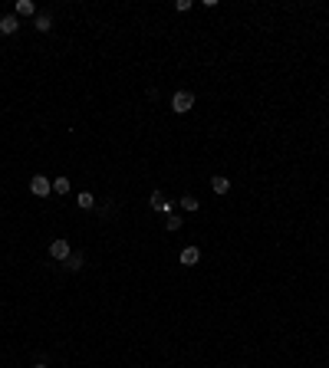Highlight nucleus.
Returning a JSON list of instances; mask_svg holds the SVG:
<instances>
[{"instance_id": "1", "label": "nucleus", "mask_w": 329, "mask_h": 368, "mask_svg": "<svg viewBox=\"0 0 329 368\" xmlns=\"http://www.w3.org/2000/svg\"><path fill=\"white\" fill-rule=\"evenodd\" d=\"M191 105H194V96H191L188 89H181V92H175V96H171V109H175L178 115L191 112Z\"/></svg>"}, {"instance_id": "2", "label": "nucleus", "mask_w": 329, "mask_h": 368, "mask_svg": "<svg viewBox=\"0 0 329 368\" xmlns=\"http://www.w3.org/2000/svg\"><path fill=\"white\" fill-rule=\"evenodd\" d=\"M69 253H73V247H69V240H53V244H50V256H53V260H59V263H66L69 260Z\"/></svg>"}, {"instance_id": "3", "label": "nucleus", "mask_w": 329, "mask_h": 368, "mask_svg": "<svg viewBox=\"0 0 329 368\" xmlns=\"http://www.w3.org/2000/svg\"><path fill=\"white\" fill-rule=\"evenodd\" d=\"M30 191H33L36 198H46V194L53 191V181H50V178H43V175H33V181H30Z\"/></svg>"}, {"instance_id": "4", "label": "nucleus", "mask_w": 329, "mask_h": 368, "mask_svg": "<svg viewBox=\"0 0 329 368\" xmlns=\"http://www.w3.org/2000/svg\"><path fill=\"white\" fill-rule=\"evenodd\" d=\"M148 204H152V210H158V214H171V201L164 198L161 191H152V198H148Z\"/></svg>"}, {"instance_id": "5", "label": "nucleus", "mask_w": 329, "mask_h": 368, "mask_svg": "<svg viewBox=\"0 0 329 368\" xmlns=\"http://www.w3.org/2000/svg\"><path fill=\"white\" fill-rule=\"evenodd\" d=\"M17 30H20L17 13H7V17H0V33H4V36H13Z\"/></svg>"}, {"instance_id": "6", "label": "nucleus", "mask_w": 329, "mask_h": 368, "mask_svg": "<svg viewBox=\"0 0 329 368\" xmlns=\"http://www.w3.org/2000/svg\"><path fill=\"white\" fill-rule=\"evenodd\" d=\"M198 260H201V250H198V247H184V250H181V263H184V266H194Z\"/></svg>"}, {"instance_id": "7", "label": "nucleus", "mask_w": 329, "mask_h": 368, "mask_svg": "<svg viewBox=\"0 0 329 368\" xmlns=\"http://www.w3.org/2000/svg\"><path fill=\"white\" fill-rule=\"evenodd\" d=\"M33 13H36L33 0H17V17H33Z\"/></svg>"}, {"instance_id": "8", "label": "nucleus", "mask_w": 329, "mask_h": 368, "mask_svg": "<svg viewBox=\"0 0 329 368\" xmlns=\"http://www.w3.org/2000/svg\"><path fill=\"white\" fill-rule=\"evenodd\" d=\"M211 187H214V194H227V191H231V181L221 178V175H214V178H211Z\"/></svg>"}, {"instance_id": "9", "label": "nucleus", "mask_w": 329, "mask_h": 368, "mask_svg": "<svg viewBox=\"0 0 329 368\" xmlns=\"http://www.w3.org/2000/svg\"><path fill=\"white\" fill-rule=\"evenodd\" d=\"M36 30H40V33H50L53 30V17L50 13H36Z\"/></svg>"}, {"instance_id": "10", "label": "nucleus", "mask_w": 329, "mask_h": 368, "mask_svg": "<svg viewBox=\"0 0 329 368\" xmlns=\"http://www.w3.org/2000/svg\"><path fill=\"white\" fill-rule=\"evenodd\" d=\"M76 204H79L83 210H92V207H96V198H92V194H89V191H83V194H79V198H76Z\"/></svg>"}, {"instance_id": "11", "label": "nucleus", "mask_w": 329, "mask_h": 368, "mask_svg": "<svg viewBox=\"0 0 329 368\" xmlns=\"http://www.w3.org/2000/svg\"><path fill=\"white\" fill-rule=\"evenodd\" d=\"M83 263H86V256H83V253H69V260H66L69 270H83Z\"/></svg>"}, {"instance_id": "12", "label": "nucleus", "mask_w": 329, "mask_h": 368, "mask_svg": "<svg viewBox=\"0 0 329 368\" xmlns=\"http://www.w3.org/2000/svg\"><path fill=\"white\" fill-rule=\"evenodd\" d=\"M53 191L56 194H69V178H56V181H53Z\"/></svg>"}, {"instance_id": "13", "label": "nucleus", "mask_w": 329, "mask_h": 368, "mask_svg": "<svg viewBox=\"0 0 329 368\" xmlns=\"http://www.w3.org/2000/svg\"><path fill=\"white\" fill-rule=\"evenodd\" d=\"M164 227H168V230H181V217H178V214H168Z\"/></svg>"}, {"instance_id": "14", "label": "nucleus", "mask_w": 329, "mask_h": 368, "mask_svg": "<svg viewBox=\"0 0 329 368\" xmlns=\"http://www.w3.org/2000/svg\"><path fill=\"white\" fill-rule=\"evenodd\" d=\"M181 207H184V210H198V198H191V194H184V198H181Z\"/></svg>"}, {"instance_id": "15", "label": "nucleus", "mask_w": 329, "mask_h": 368, "mask_svg": "<svg viewBox=\"0 0 329 368\" xmlns=\"http://www.w3.org/2000/svg\"><path fill=\"white\" fill-rule=\"evenodd\" d=\"M33 368H46V365H33Z\"/></svg>"}]
</instances>
